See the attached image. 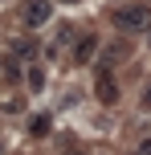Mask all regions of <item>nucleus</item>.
I'll return each mask as SVG.
<instances>
[{"label": "nucleus", "instance_id": "nucleus-1", "mask_svg": "<svg viewBox=\"0 0 151 155\" xmlns=\"http://www.w3.org/2000/svg\"><path fill=\"white\" fill-rule=\"evenodd\" d=\"M114 25H119V29H127V33H139V29H147V8H139V4H127V8H119V12H114Z\"/></svg>", "mask_w": 151, "mask_h": 155}, {"label": "nucleus", "instance_id": "nucleus-7", "mask_svg": "<svg viewBox=\"0 0 151 155\" xmlns=\"http://www.w3.org/2000/svg\"><path fill=\"white\" fill-rule=\"evenodd\" d=\"M143 110H151V86H147V94H143Z\"/></svg>", "mask_w": 151, "mask_h": 155}, {"label": "nucleus", "instance_id": "nucleus-3", "mask_svg": "<svg viewBox=\"0 0 151 155\" xmlns=\"http://www.w3.org/2000/svg\"><path fill=\"white\" fill-rule=\"evenodd\" d=\"M94 94H98V102L114 106V102H119V86H114V78H110V74H102V78H98V86H94Z\"/></svg>", "mask_w": 151, "mask_h": 155}, {"label": "nucleus", "instance_id": "nucleus-8", "mask_svg": "<svg viewBox=\"0 0 151 155\" xmlns=\"http://www.w3.org/2000/svg\"><path fill=\"white\" fill-rule=\"evenodd\" d=\"M0 151H4V147H0Z\"/></svg>", "mask_w": 151, "mask_h": 155}, {"label": "nucleus", "instance_id": "nucleus-2", "mask_svg": "<svg viewBox=\"0 0 151 155\" xmlns=\"http://www.w3.org/2000/svg\"><path fill=\"white\" fill-rule=\"evenodd\" d=\"M21 16H25L29 29H41V25H49V16H53V4H49V0H29V4L21 8Z\"/></svg>", "mask_w": 151, "mask_h": 155}, {"label": "nucleus", "instance_id": "nucleus-4", "mask_svg": "<svg viewBox=\"0 0 151 155\" xmlns=\"http://www.w3.org/2000/svg\"><path fill=\"white\" fill-rule=\"evenodd\" d=\"M94 49H98V37H94V33H86V37L74 45V65H86L90 57H94Z\"/></svg>", "mask_w": 151, "mask_h": 155}, {"label": "nucleus", "instance_id": "nucleus-5", "mask_svg": "<svg viewBox=\"0 0 151 155\" xmlns=\"http://www.w3.org/2000/svg\"><path fill=\"white\" fill-rule=\"evenodd\" d=\"M33 135H49V118H45V114L33 118Z\"/></svg>", "mask_w": 151, "mask_h": 155}, {"label": "nucleus", "instance_id": "nucleus-6", "mask_svg": "<svg viewBox=\"0 0 151 155\" xmlns=\"http://www.w3.org/2000/svg\"><path fill=\"white\" fill-rule=\"evenodd\" d=\"M29 86H33V90H41V86H45V74H41V70H29Z\"/></svg>", "mask_w": 151, "mask_h": 155}]
</instances>
